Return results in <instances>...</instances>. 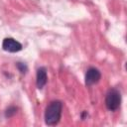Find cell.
I'll use <instances>...</instances> for the list:
<instances>
[{"mask_svg": "<svg viewBox=\"0 0 127 127\" xmlns=\"http://www.w3.org/2000/svg\"><path fill=\"white\" fill-rule=\"evenodd\" d=\"M63 111V103L60 100H53L45 110V123L53 126L60 122Z\"/></svg>", "mask_w": 127, "mask_h": 127, "instance_id": "cell-1", "label": "cell"}, {"mask_svg": "<svg viewBox=\"0 0 127 127\" xmlns=\"http://www.w3.org/2000/svg\"><path fill=\"white\" fill-rule=\"evenodd\" d=\"M101 78V72L99 71V69L95 68V67H89L86 72H85V85L86 86H90L93 85L95 83H97Z\"/></svg>", "mask_w": 127, "mask_h": 127, "instance_id": "cell-3", "label": "cell"}, {"mask_svg": "<svg viewBox=\"0 0 127 127\" xmlns=\"http://www.w3.org/2000/svg\"><path fill=\"white\" fill-rule=\"evenodd\" d=\"M16 112H17V108L14 107V106H11V107H9V108L6 110L5 115H6V117H11V116H13L14 114H16Z\"/></svg>", "mask_w": 127, "mask_h": 127, "instance_id": "cell-6", "label": "cell"}, {"mask_svg": "<svg viewBox=\"0 0 127 127\" xmlns=\"http://www.w3.org/2000/svg\"><path fill=\"white\" fill-rule=\"evenodd\" d=\"M17 67L19 68V70L22 72V73H25L27 71V65L25 64H22V63H18L17 64Z\"/></svg>", "mask_w": 127, "mask_h": 127, "instance_id": "cell-7", "label": "cell"}, {"mask_svg": "<svg viewBox=\"0 0 127 127\" xmlns=\"http://www.w3.org/2000/svg\"><path fill=\"white\" fill-rule=\"evenodd\" d=\"M105 105L108 110L116 111L121 105V93L117 88H110L105 96Z\"/></svg>", "mask_w": 127, "mask_h": 127, "instance_id": "cell-2", "label": "cell"}, {"mask_svg": "<svg viewBox=\"0 0 127 127\" xmlns=\"http://www.w3.org/2000/svg\"><path fill=\"white\" fill-rule=\"evenodd\" d=\"M2 48L4 51L9 53H17L23 49V46L13 38H5L2 43Z\"/></svg>", "mask_w": 127, "mask_h": 127, "instance_id": "cell-4", "label": "cell"}, {"mask_svg": "<svg viewBox=\"0 0 127 127\" xmlns=\"http://www.w3.org/2000/svg\"><path fill=\"white\" fill-rule=\"evenodd\" d=\"M48 81L47 77V69L45 66H41L37 69V76H36V84L39 89H42Z\"/></svg>", "mask_w": 127, "mask_h": 127, "instance_id": "cell-5", "label": "cell"}]
</instances>
